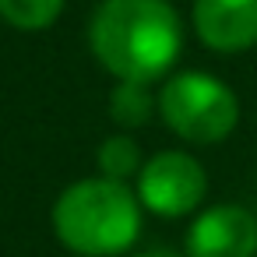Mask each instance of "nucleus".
<instances>
[{"mask_svg": "<svg viewBox=\"0 0 257 257\" xmlns=\"http://www.w3.org/2000/svg\"><path fill=\"white\" fill-rule=\"evenodd\" d=\"M257 218L239 204H215L187 229V257H253Z\"/></svg>", "mask_w": 257, "mask_h": 257, "instance_id": "39448f33", "label": "nucleus"}, {"mask_svg": "<svg viewBox=\"0 0 257 257\" xmlns=\"http://www.w3.org/2000/svg\"><path fill=\"white\" fill-rule=\"evenodd\" d=\"M53 232L81 257L123 253L141 232V201L120 180H78L53 204Z\"/></svg>", "mask_w": 257, "mask_h": 257, "instance_id": "f03ea898", "label": "nucleus"}, {"mask_svg": "<svg viewBox=\"0 0 257 257\" xmlns=\"http://www.w3.org/2000/svg\"><path fill=\"white\" fill-rule=\"evenodd\" d=\"M208 194V176L201 162L187 152H159L138 173V201L166 218L194 211Z\"/></svg>", "mask_w": 257, "mask_h": 257, "instance_id": "20e7f679", "label": "nucleus"}, {"mask_svg": "<svg viewBox=\"0 0 257 257\" xmlns=\"http://www.w3.org/2000/svg\"><path fill=\"white\" fill-rule=\"evenodd\" d=\"M60 11H64V0H0V18L22 32H39L53 25Z\"/></svg>", "mask_w": 257, "mask_h": 257, "instance_id": "6e6552de", "label": "nucleus"}, {"mask_svg": "<svg viewBox=\"0 0 257 257\" xmlns=\"http://www.w3.org/2000/svg\"><path fill=\"white\" fill-rule=\"evenodd\" d=\"M99 169H102V176H109V180H120V183H127L131 176H138L141 173V152H138V145L127 138V134H116V138H106L102 145H99Z\"/></svg>", "mask_w": 257, "mask_h": 257, "instance_id": "1a4fd4ad", "label": "nucleus"}, {"mask_svg": "<svg viewBox=\"0 0 257 257\" xmlns=\"http://www.w3.org/2000/svg\"><path fill=\"white\" fill-rule=\"evenodd\" d=\"M155 113V95L145 81H120L109 95V116L120 127H141Z\"/></svg>", "mask_w": 257, "mask_h": 257, "instance_id": "0eeeda50", "label": "nucleus"}, {"mask_svg": "<svg viewBox=\"0 0 257 257\" xmlns=\"http://www.w3.org/2000/svg\"><path fill=\"white\" fill-rule=\"evenodd\" d=\"M194 29L211 50H246L257 43V0H194Z\"/></svg>", "mask_w": 257, "mask_h": 257, "instance_id": "423d86ee", "label": "nucleus"}, {"mask_svg": "<svg viewBox=\"0 0 257 257\" xmlns=\"http://www.w3.org/2000/svg\"><path fill=\"white\" fill-rule=\"evenodd\" d=\"M78 257H81V253H78Z\"/></svg>", "mask_w": 257, "mask_h": 257, "instance_id": "9b49d317", "label": "nucleus"}, {"mask_svg": "<svg viewBox=\"0 0 257 257\" xmlns=\"http://www.w3.org/2000/svg\"><path fill=\"white\" fill-rule=\"evenodd\" d=\"M95 60L120 81H159L183 50V29L166 0H102L88 25Z\"/></svg>", "mask_w": 257, "mask_h": 257, "instance_id": "f257e3e1", "label": "nucleus"}, {"mask_svg": "<svg viewBox=\"0 0 257 257\" xmlns=\"http://www.w3.org/2000/svg\"><path fill=\"white\" fill-rule=\"evenodd\" d=\"M145 257H180V253H173V250H148Z\"/></svg>", "mask_w": 257, "mask_h": 257, "instance_id": "9d476101", "label": "nucleus"}, {"mask_svg": "<svg viewBox=\"0 0 257 257\" xmlns=\"http://www.w3.org/2000/svg\"><path fill=\"white\" fill-rule=\"evenodd\" d=\"M159 113L173 134L194 145H215L232 134L239 102L225 81L204 71H183L159 92Z\"/></svg>", "mask_w": 257, "mask_h": 257, "instance_id": "7ed1b4c3", "label": "nucleus"}]
</instances>
